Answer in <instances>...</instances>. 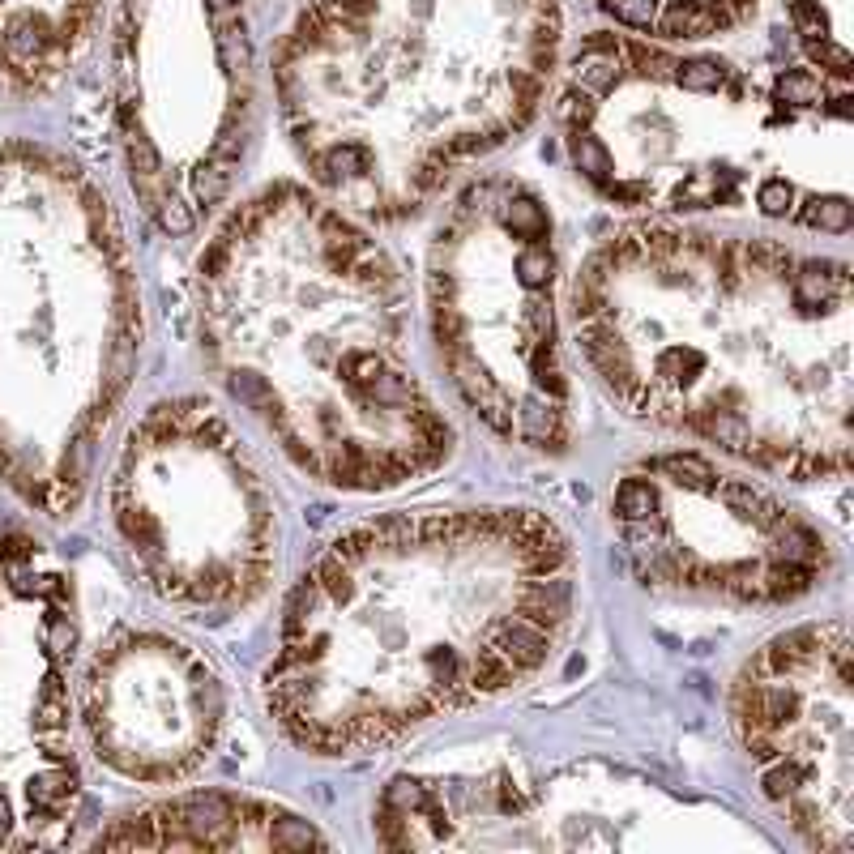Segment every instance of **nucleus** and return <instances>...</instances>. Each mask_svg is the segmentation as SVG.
<instances>
[{
  "mask_svg": "<svg viewBox=\"0 0 854 854\" xmlns=\"http://www.w3.org/2000/svg\"><path fill=\"white\" fill-rule=\"evenodd\" d=\"M137 282L65 154L0 146V479L65 517L137 372Z\"/></svg>",
  "mask_w": 854,
  "mask_h": 854,
  "instance_id": "f257e3e1",
  "label": "nucleus"
},
{
  "mask_svg": "<svg viewBox=\"0 0 854 854\" xmlns=\"http://www.w3.org/2000/svg\"><path fill=\"white\" fill-rule=\"evenodd\" d=\"M73 585L26 534L0 539V846H56L73 829L82 778L73 756L69 658Z\"/></svg>",
  "mask_w": 854,
  "mask_h": 854,
  "instance_id": "f03ea898",
  "label": "nucleus"
},
{
  "mask_svg": "<svg viewBox=\"0 0 854 854\" xmlns=\"http://www.w3.org/2000/svg\"><path fill=\"white\" fill-rule=\"evenodd\" d=\"M718 26H726L718 9L701 5V0H671L658 18V35L662 39H709Z\"/></svg>",
  "mask_w": 854,
  "mask_h": 854,
  "instance_id": "7ed1b4c3",
  "label": "nucleus"
},
{
  "mask_svg": "<svg viewBox=\"0 0 854 854\" xmlns=\"http://www.w3.org/2000/svg\"><path fill=\"white\" fill-rule=\"evenodd\" d=\"M654 509H658V496H654V487L645 479H624L620 483V492H615V513H620V521L641 526V521L654 517Z\"/></svg>",
  "mask_w": 854,
  "mask_h": 854,
  "instance_id": "20e7f679",
  "label": "nucleus"
},
{
  "mask_svg": "<svg viewBox=\"0 0 854 854\" xmlns=\"http://www.w3.org/2000/svg\"><path fill=\"white\" fill-rule=\"evenodd\" d=\"M671 77H675V82L684 86V90H692V94H714V90H722V82H726V65H722V60L697 56V60H679Z\"/></svg>",
  "mask_w": 854,
  "mask_h": 854,
  "instance_id": "39448f33",
  "label": "nucleus"
},
{
  "mask_svg": "<svg viewBox=\"0 0 854 854\" xmlns=\"http://www.w3.org/2000/svg\"><path fill=\"white\" fill-rule=\"evenodd\" d=\"M773 94L790 107H816L825 99V86H820V77L812 69H786L778 77V86H773Z\"/></svg>",
  "mask_w": 854,
  "mask_h": 854,
  "instance_id": "423d86ee",
  "label": "nucleus"
},
{
  "mask_svg": "<svg viewBox=\"0 0 854 854\" xmlns=\"http://www.w3.org/2000/svg\"><path fill=\"white\" fill-rule=\"evenodd\" d=\"M248 35H244V22L240 18H218V60L223 69L235 77L248 69Z\"/></svg>",
  "mask_w": 854,
  "mask_h": 854,
  "instance_id": "0eeeda50",
  "label": "nucleus"
},
{
  "mask_svg": "<svg viewBox=\"0 0 854 854\" xmlns=\"http://www.w3.org/2000/svg\"><path fill=\"white\" fill-rule=\"evenodd\" d=\"M568 146H573L577 167H581L590 180H598V184H603V180L611 176V154H607V146H603V141H598L594 133H581V129H573V141H568Z\"/></svg>",
  "mask_w": 854,
  "mask_h": 854,
  "instance_id": "6e6552de",
  "label": "nucleus"
},
{
  "mask_svg": "<svg viewBox=\"0 0 854 854\" xmlns=\"http://www.w3.org/2000/svg\"><path fill=\"white\" fill-rule=\"evenodd\" d=\"M607 13H615L620 22L637 26V30H650L658 22V0H603Z\"/></svg>",
  "mask_w": 854,
  "mask_h": 854,
  "instance_id": "1a4fd4ad",
  "label": "nucleus"
},
{
  "mask_svg": "<svg viewBox=\"0 0 854 854\" xmlns=\"http://www.w3.org/2000/svg\"><path fill=\"white\" fill-rule=\"evenodd\" d=\"M808 218L812 227H820V231H833V235H842L846 227H850V205L837 197V201H812V210L803 214Z\"/></svg>",
  "mask_w": 854,
  "mask_h": 854,
  "instance_id": "9d476101",
  "label": "nucleus"
},
{
  "mask_svg": "<svg viewBox=\"0 0 854 854\" xmlns=\"http://www.w3.org/2000/svg\"><path fill=\"white\" fill-rule=\"evenodd\" d=\"M808 56L816 60L820 69H829V73H837V77H846V73H850V65H854L846 47H837V43H829V39H820V43H816V39H808Z\"/></svg>",
  "mask_w": 854,
  "mask_h": 854,
  "instance_id": "9b49d317",
  "label": "nucleus"
},
{
  "mask_svg": "<svg viewBox=\"0 0 854 854\" xmlns=\"http://www.w3.org/2000/svg\"><path fill=\"white\" fill-rule=\"evenodd\" d=\"M756 205H761V210L769 214V218H782L786 210H790V184L786 180H765L761 184V193H756Z\"/></svg>",
  "mask_w": 854,
  "mask_h": 854,
  "instance_id": "f8f14e48",
  "label": "nucleus"
},
{
  "mask_svg": "<svg viewBox=\"0 0 854 854\" xmlns=\"http://www.w3.org/2000/svg\"><path fill=\"white\" fill-rule=\"evenodd\" d=\"M594 116V103H590V94H577V90H568L564 99H560V120L564 124H573V129H581V124H590Z\"/></svg>",
  "mask_w": 854,
  "mask_h": 854,
  "instance_id": "ddd939ff",
  "label": "nucleus"
},
{
  "mask_svg": "<svg viewBox=\"0 0 854 854\" xmlns=\"http://www.w3.org/2000/svg\"><path fill=\"white\" fill-rule=\"evenodd\" d=\"M795 26H799V35H808V39H825V30H829V22H825V13H820V5H812V0H799L795 5Z\"/></svg>",
  "mask_w": 854,
  "mask_h": 854,
  "instance_id": "4468645a",
  "label": "nucleus"
},
{
  "mask_svg": "<svg viewBox=\"0 0 854 854\" xmlns=\"http://www.w3.org/2000/svg\"><path fill=\"white\" fill-rule=\"evenodd\" d=\"M235 9H240V0H210V13H214V18H231Z\"/></svg>",
  "mask_w": 854,
  "mask_h": 854,
  "instance_id": "2eb2a0df",
  "label": "nucleus"
}]
</instances>
